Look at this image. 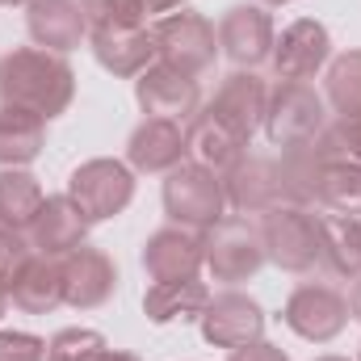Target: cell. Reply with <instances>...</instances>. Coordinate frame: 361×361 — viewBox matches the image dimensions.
Masks as SVG:
<instances>
[{
  "instance_id": "1",
  "label": "cell",
  "mask_w": 361,
  "mask_h": 361,
  "mask_svg": "<svg viewBox=\"0 0 361 361\" xmlns=\"http://www.w3.org/2000/svg\"><path fill=\"white\" fill-rule=\"evenodd\" d=\"M72 97H76V72L63 55L42 47H17L0 55V105H17L51 122L68 114Z\"/></svg>"
},
{
  "instance_id": "2",
  "label": "cell",
  "mask_w": 361,
  "mask_h": 361,
  "mask_svg": "<svg viewBox=\"0 0 361 361\" xmlns=\"http://www.w3.org/2000/svg\"><path fill=\"white\" fill-rule=\"evenodd\" d=\"M328 126V101L311 80H277L265 105V135L273 147L315 143Z\"/></svg>"
},
{
  "instance_id": "3",
  "label": "cell",
  "mask_w": 361,
  "mask_h": 361,
  "mask_svg": "<svg viewBox=\"0 0 361 361\" xmlns=\"http://www.w3.org/2000/svg\"><path fill=\"white\" fill-rule=\"evenodd\" d=\"M152 42H156V59L177 68L185 76H202L214 68L219 59V34L214 25L197 13V8H177L152 21Z\"/></svg>"
},
{
  "instance_id": "4",
  "label": "cell",
  "mask_w": 361,
  "mask_h": 361,
  "mask_svg": "<svg viewBox=\"0 0 361 361\" xmlns=\"http://www.w3.org/2000/svg\"><path fill=\"white\" fill-rule=\"evenodd\" d=\"M269 265L265 257V240H261V223H248L244 214H227L223 223H214L206 231V269L219 286L235 290L244 281H252L257 273Z\"/></svg>"
},
{
  "instance_id": "5",
  "label": "cell",
  "mask_w": 361,
  "mask_h": 361,
  "mask_svg": "<svg viewBox=\"0 0 361 361\" xmlns=\"http://www.w3.org/2000/svg\"><path fill=\"white\" fill-rule=\"evenodd\" d=\"M164 214L177 227H193V231H210L214 223L227 219V189L223 177L185 160L177 164L169 180H164Z\"/></svg>"
},
{
  "instance_id": "6",
  "label": "cell",
  "mask_w": 361,
  "mask_h": 361,
  "mask_svg": "<svg viewBox=\"0 0 361 361\" xmlns=\"http://www.w3.org/2000/svg\"><path fill=\"white\" fill-rule=\"evenodd\" d=\"M261 240L281 273H311L319 265V214H311V206H273L261 214Z\"/></svg>"
},
{
  "instance_id": "7",
  "label": "cell",
  "mask_w": 361,
  "mask_h": 361,
  "mask_svg": "<svg viewBox=\"0 0 361 361\" xmlns=\"http://www.w3.org/2000/svg\"><path fill=\"white\" fill-rule=\"evenodd\" d=\"M68 197L80 206V214L89 223L118 219L130 202H135V169L109 156H97L72 169L68 177Z\"/></svg>"
},
{
  "instance_id": "8",
  "label": "cell",
  "mask_w": 361,
  "mask_h": 361,
  "mask_svg": "<svg viewBox=\"0 0 361 361\" xmlns=\"http://www.w3.org/2000/svg\"><path fill=\"white\" fill-rule=\"evenodd\" d=\"M281 324L311 345H328L349 324V298L324 281H302L290 290V298L281 307Z\"/></svg>"
},
{
  "instance_id": "9",
  "label": "cell",
  "mask_w": 361,
  "mask_h": 361,
  "mask_svg": "<svg viewBox=\"0 0 361 361\" xmlns=\"http://www.w3.org/2000/svg\"><path fill=\"white\" fill-rule=\"evenodd\" d=\"M202 341L214 349H244L252 341L265 336V307L244 294V290H223L210 294L206 311H202Z\"/></svg>"
},
{
  "instance_id": "10",
  "label": "cell",
  "mask_w": 361,
  "mask_h": 361,
  "mask_svg": "<svg viewBox=\"0 0 361 361\" xmlns=\"http://www.w3.org/2000/svg\"><path fill=\"white\" fill-rule=\"evenodd\" d=\"M214 34H219V51L235 68H248V72L269 63L273 42H277V30H273V17L265 4H231L219 17Z\"/></svg>"
},
{
  "instance_id": "11",
  "label": "cell",
  "mask_w": 361,
  "mask_h": 361,
  "mask_svg": "<svg viewBox=\"0 0 361 361\" xmlns=\"http://www.w3.org/2000/svg\"><path fill=\"white\" fill-rule=\"evenodd\" d=\"M277 80H311L315 72H324L332 63V34L324 21L315 17H302V21H290L277 42H273L269 55Z\"/></svg>"
},
{
  "instance_id": "12",
  "label": "cell",
  "mask_w": 361,
  "mask_h": 361,
  "mask_svg": "<svg viewBox=\"0 0 361 361\" xmlns=\"http://www.w3.org/2000/svg\"><path fill=\"white\" fill-rule=\"evenodd\" d=\"M265 105H269V85H265V76L261 72H248V68H235L219 92L210 97V114L227 126V130H235L244 143H252V135L265 126Z\"/></svg>"
},
{
  "instance_id": "13",
  "label": "cell",
  "mask_w": 361,
  "mask_h": 361,
  "mask_svg": "<svg viewBox=\"0 0 361 361\" xmlns=\"http://www.w3.org/2000/svg\"><path fill=\"white\" fill-rule=\"evenodd\" d=\"M143 273L152 281H185V277H197V269L206 265V231H193V227H160L147 235L143 244Z\"/></svg>"
},
{
  "instance_id": "14",
  "label": "cell",
  "mask_w": 361,
  "mask_h": 361,
  "mask_svg": "<svg viewBox=\"0 0 361 361\" xmlns=\"http://www.w3.org/2000/svg\"><path fill=\"white\" fill-rule=\"evenodd\" d=\"M135 101L147 118H169V122H189L202 105V92H197V80L185 76L169 63H152L143 76H135Z\"/></svg>"
},
{
  "instance_id": "15",
  "label": "cell",
  "mask_w": 361,
  "mask_h": 361,
  "mask_svg": "<svg viewBox=\"0 0 361 361\" xmlns=\"http://www.w3.org/2000/svg\"><path fill=\"white\" fill-rule=\"evenodd\" d=\"M59 265H63V302L72 311H97V307H105L114 298V290H118V265H114L109 252H101L92 244H80Z\"/></svg>"
},
{
  "instance_id": "16",
  "label": "cell",
  "mask_w": 361,
  "mask_h": 361,
  "mask_svg": "<svg viewBox=\"0 0 361 361\" xmlns=\"http://www.w3.org/2000/svg\"><path fill=\"white\" fill-rule=\"evenodd\" d=\"M89 219L80 214V206L68 197V193H55L38 206L34 223H30V248L38 257H51V261H63L68 252H76L80 244H89Z\"/></svg>"
},
{
  "instance_id": "17",
  "label": "cell",
  "mask_w": 361,
  "mask_h": 361,
  "mask_svg": "<svg viewBox=\"0 0 361 361\" xmlns=\"http://www.w3.org/2000/svg\"><path fill=\"white\" fill-rule=\"evenodd\" d=\"M189 160V143H185V126L169 122V118H143L130 139H126V164L135 173H147V177H169L177 164Z\"/></svg>"
},
{
  "instance_id": "18",
  "label": "cell",
  "mask_w": 361,
  "mask_h": 361,
  "mask_svg": "<svg viewBox=\"0 0 361 361\" xmlns=\"http://www.w3.org/2000/svg\"><path fill=\"white\" fill-rule=\"evenodd\" d=\"M92 59L122 80L143 76L156 63V42H152V25H109V30H89Z\"/></svg>"
},
{
  "instance_id": "19",
  "label": "cell",
  "mask_w": 361,
  "mask_h": 361,
  "mask_svg": "<svg viewBox=\"0 0 361 361\" xmlns=\"http://www.w3.org/2000/svg\"><path fill=\"white\" fill-rule=\"evenodd\" d=\"M227 210L235 214H269L273 206H286V193H281V173H277V160L269 156H244L227 177Z\"/></svg>"
},
{
  "instance_id": "20",
  "label": "cell",
  "mask_w": 361,
  "mask_h": 361,
  "mask_svg": "<svg viewBox=\"0 0 361 361\" xmlns=\"http://www.w3.org/2000/svg\"><path fill=\"white\" fill-rule=\"evenodd\" d=\"M25 30H30L34 47L68 55L89 38V17H85L80 0H30L25 4Z\"/></svg>"
},
{
  "instance_id": "21",
  "label": "cell",
  "mask_w": 361,
  "mask_h": 361,
  "mask_svg": "<svg viewBox=\"0 0 361 361\" xmlns=\"http://www.w3.org/2000/svg\"><path fill=\"white\" fill-rule=\"evenodd\" d=\"M185 143H189V160L202 164V169H210V173H219V177H227V173L248 156V143H244L235 130H227L210 109H197V114L189 118Z\"/></svg>"
},
{
  "instance_id": "22",
  "label": "cell",
  "mask_w": 361,
  "mask_h": 361,
  "mask_svg": "<svg viewBox=\"0 0 361 361\" xmlns=\"http://www.w3.org/2000/svg\"><path fill=\"white\" fill-rule=\"evenodd\" d=\"M47 152V118L0 105V169H30Z\"/></svg>"
},
{
  "instance_id": "23",
  "label": "cell",
  "mask_w": 361,
  "mask_h": 361,
  "mask_svg": "<svg viewBox=\"0 0 361 361\" xmlns=\"http://www.w3.org/2000/svg\"><path fill=\"white\" fill-rule=\"evenodd\" d=\"M206 302H210V290H206V281H197V277H185V281H156L147 294H143V315L152 319V324H193V319H202V311H206Z\"/></svg>"
},
{
  "instance_id": "24",
  "label": "cell",
  "mask_w": 361,
  "mask_h": 361,
  "mask_svg": "<svg viewBox=\"0 0 361 361\" xmlns=\"http://www.w3.org/2000/svg\"><path fill=\"white\" fill-rule=\"evenodd\" d=\"M319 261L332 277H361V219L353 214H319Z\"/></svg>"
},
{
  "instance_id": "25",
  "label": "cell",
  "mask_w": 361,
  "mask_h": 361,
  "mask_svg": "<svg viewBox=\"0 0 361 361\" xmlns=\"http://www.w3.org/2000/svg\"><path fill=\"white\" fill-rule=\"evenodd\" d=\"M13 307L25 311V315H51L55 307H63V265L51 261V257H38L21 269V277L13 281L8 290Z\"/></svg>"
},
{
  "instance_id": "26",
  "label": "cell",
  "mask_w": 361,
  "mask_h": 361,
  "mask_svg": "<svg viewBox=\"0 0 361 361\" xmlns=\"http://www.w3.org/2000/svg\"><path fill=\"white\" fill-rule=\"evenodd\" d=\"M328 156L319 152V143H298V147H281L277 173H281V193L290 206H311L315 189H319V173H324Z\"/></svg>"
},
{
  "instance_id": "27",
  "label": "cell",
  "mask_w": 361,
  "mask_h": 361,
  "mask_svg": "<svg viewBox=\"0 0 361 361\" xmlns=\"http://www.w3.org/2000/svg\"><path fill=\"white\" fill-rule=\"evenodd\" d=\"M42 202H47V193L30 169H0V227L30 231Z\"/></svg>"
},
{
  "instance_id": "28",
  "label": "cell",
  "mask_w": 361,
  "mask_h": 361,
  "mask_svg": "<svg viewBox=\"0 0 361 361\" xmlns=\"http://www.w3.org/2000/svg\"><path fill=\"white\" fill-rule=\"evenodd\" d=\"M315 202L324 210H332V214H353V219H361V164L328 160L324 173H319Z\"/></svg>"
},
{
  "instance_id": "29",
  "label": "cell",
  "mask_w": 361,
  "mask_h": 361,
  "mask_svg": "<svg viewBox=\"0 0 361 361\" xmlns=\"http://www.w3.org/2000/svg\"><path fill=\"white\" fill-rule=\"evenodd\" d=\"M324 101L336 118H361V51H345L328 63Z\"/></svg>"
},
{
  "instance_id": "30",
  "label": "cell",
  "mask_w": 361,
  "mask_h": 361,
  "mask_svg": "<svg viewBox=\"0 0 361 361\" xmlns=\"http://www.w3.org/2000/svg\"><path fill=\"white\" fill-rule=\"evenodd\" d=\"M109 341L97 328H63L47 341V361H101Z\"/></svg>"
},
{
  "instance_id": "31",
  "label": "cell",
  "mask_w": 361,
  "mask_h": 361,
  "mask_svg": "<svg viewBox=\"0 0 361 361\" xmlns=\"http://www.w3.org/2000/svg\"><path fill=\"white\" fill-rule=\"evenodd\" d=\"M315 143H319V152L328 160L361 164V118H336V122H328Z\"/></svg>"
},
{
  "instance_id": "32",
  "label": "cell",
  "mask_w": 361,
  "mask_h": 361,
  "mask_svg": "<svg viewBox=\"0 0 361 361\" xmlns=\"http://www.w3.org/2000/svg\"><path fill=\"white\" fill-rule=\"evenodd\" d=\"M30 261H34L30 235L25 231H13V227H0V290H13V281L21 277V269Z\"/></svg>"
},
{
  "instance_id": "33",
  "label": "cell",
  "mask_w": 361,
  "mask_h": 361,
  "mask_svg": "<svg viewBox=\"0 0 361 361\" xmlns=\"http://www.w3.org/2000/svg\"><path fill=\"white\" fill-rule=\"evenodd\" d=\"M89 30H109V25H143V13L135 0H80Z\"/></svg>"
},
{
  "instance_id": "34",
  "label": "cell",
  "mask_w": 361,
  "mask_h": 361,
  "mask_svg": "<svg viewBox=\"0 0 361 361\" xmlns=\"http://www.w3.org/2000/svg\"><path fill=\"white\" fill-rule=\"evenodd\" d=\"M0 361H47V341L34 332H0Z\"/></svg>"
},
{
  "instance_id": "35",
  "label": "cell",
  "mask_w": 361,
  "mask_h": 361,
  "mask_svg": "<svg viewBox=\"0 0 361 361\" xmlns=\"http://www.w3.org/2000/svg\"><path fill=\"white\" fill-rule=\"evenodd\" d=\"M227 361H290V353H286L281 345H269V341L261 336V341H252V345H244V349H231Z\"/></svg>"
},
{
  "instance_id": "36",
  "label": "cell",
  "mask_w": 361,
  "mask_h": 361,
  "mask_svg": "<svg viewBox=\"0 0 361 361\" xmlns=\"http://www.w3.org/2000/svg\"><path fill=\"white\" fill-rule=\"evenodd\" d=\"M135 4H139L143 21H147V17H160V13H177V8H185V0H135Z\"/></svg>"
},
{
  "instance_id": "37",
  "label": "cell",
  "mask_w": 361,
  "mask_h": 361,
  "mask_svg": "<svg viewBox=\"0 0 361 361\" xmlns=\"http://www.w3.org/2000/svg\"><path fill=\"white\" fill-rule=\"evenodd\" d=\"M349 319L361 324V277H353V290H349Z\"/></svg>"
},
{
  "instance_id": "38",
  "label": "cell",
  "mask_w": 361,
  "mask_h": 361,
  "mask_svg": "<svg viewBox=\"0 0 361 361\" xmlns=\"http://www.w3.org/2000/svg\"><path fill=\"white\" fill-rule=\"evenodd\" d=\"M101 361H143V357H135V353H126V349H109Z\"/></svg>"
},
{
  "instance_id": "39",
  "label": "cell",
  "mask_w": 361,
  "mask_h": 361,
  "mask_svg": "<svg viewBox=\"0 0 361 361\" xmlns=\"http://www.w3.org/2000/svg\"><path fill=\"white\" fill-rule=\"evenodd\" d=\"M4 311H8V290H0V319H4Z\"/></svg>"
},
{
  "instance_id": "40",
  "label": "cell",
  "mask_w": 361,
  "mask_h": 361,
  "mask_svg": "<svg viewBox=\"0 0 361 361\" xmlns=\"http://www.w3.org/2000/svg\"><path fill=\"white\" fill-rule=\"evenodd\" d=\"M265 8H281V4H294V0H261Z\"/></svg>"
},
{
  "instance_id": "41",
  "label": "cell",
  "mask_w": 361,
  "mask_h": 361,
  "mask_svg": "<svg viewBox=\"0 0 361 361\" xmlns=\"http://www.w3.org/2000/svg\"><path fill=\"white\" fill-rule=\"evenodd\" d=\"M315 361H349V357H341V353H324V357H315Z\"/></svg>"
},
{
  "instance_id": "42",
  "label": "cell",
  "mask_w": 361,
  "mask_h": 361,
  "mask_svg": "<svg viewBox=\"0 0 361 361\" xmlns=\"http://www.w3.org/2000/svg\"><path fill=\"white\" fill-rule=\"evenodd\" d=\"M0 4H30V0H0Z\"/></svg>"
}]
</instances>
